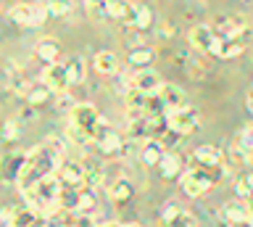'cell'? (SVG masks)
<instances>
[{
  "instance_id": "484cf974",
  "label": "cell",
  "mask_w": 253,
  "mask_h": 227,
  "mask_svg": "<svg viewBox=\"0 0 253 227\" xmlns=\"http://www.w3.org/2000/svg\"><path fill=\"white\" fill-rule=\"evenodd\" d=\"M108 198L122 203V201H129L132 198V185L129 180H114V182L108 185Z\"/></svg>"
},
{
  "instance_id": "ab89813d",
  "label": "cell",
  "mask_w": 253,
  "mask_h": 227,
  "mask_svg": "<svg viewBox=\"0 0 253 227\" xmlns=\"http://www.w3.org/2000/svg\"><path fill=\"white\" fill-rule=\"evenodd\" d=\"M216 227H251V219H248V222H227V219H221V217H219Z\"/></svg>"
},
{
  "instance_id": "5bb4252c",
  "label": "cell",
  "mask_w": 253,
  "mask_h": 227,
  "mask_svg": "<svg viewBox=\"0 0 253 227\" xmlns=\"http://www.w3.org/2000/svg\"><path fill=\"white\" fill-rule=\"evenodd\" d=\"M164 156H166V145H164V140L150 137V140H145V143L140 145V161L145 164V167H158Z\"/></svg>"
},
{
  "instance_id": "ac0fdd59",
  "label": "cell",
  "mask_w": 253,
  "mask_h": 227,
  "mask_svg": "<svg viewBox=\"0 0 253 227\" xmlns=\"http://www.w3.org/2000/svg\"><path fill=\"white\" fill-rule=\"evenodd\" d=\"M13 227H47V217L37 209H13Z\"/></svg>"
},
{
  "instance_id": "cb8c5ba5",
  "label": "cell",
  "mask_w": 253,
  "mask_h": 227,
  "mask_svg": "<svg viewBox=\"0 0 253 227\" xmlns=\"http://www.w3.org/2000/svg\"><path fill=\"white\" fill-rule=\"evenodd\" d=\"M126 64H129L134 72H140V69H150V64H153V50L150 48H134L129 56H126Z\"/></svg>"
},
{
  "instance_id": "e0dca14e",
  "label": "cell",
  "mask_w": 253,
  "mask_h": 227,
  "mask_svg": "<svg viewBox=\"0 0 253 227\" xmlns=\"http://www.w3.org/2000/svg\"><path fill=\"white\" fill-rule=\"evenodd\" d=\"M158 175H161L164 180H182V175H185V161L179 159L174 151H166V156L161 159V164H158Z\"/></svg>"
},
{
  "instance_id": "ffe728a7",
  "label": "cell",
  "mask_w": 253,
  "mask_h": 227,
  "mask_svg": "<svg viewBox=\"0 0 253 227\" xmlns=\"http://www.w3.org/2000/svg\"><path fill=\"white\" fill-rule=\"evenodd\" d=\"M219 217L227 219V222H248V219H251V209H248V203H245L243 198H235V201L224 203V209H221Z\"/></svg>"
},
{
  "instance_id": "603a6c76",
  "label": "cell",
  "mask_w": 253,
  "mask_h": 227,
  "mask_svg": "<svg viewBox=\"0 0 253 227\" xmlns=\"http://www.w3.org/2000/svg\"><path fill=\"white\" fill-rule=\"evenodd\" d=\"M98 145H100V151H103V156H106V159H116V156L124 153L126 140H124V135H119V132H108V135L103 137Z\"/></svg>"
},
{
  "instance_id": "9a60e30c",
  "label": "cell",
  "mask_w": 253,
  "mask_h": 227,
  "mask_svg": "<svg viewBox=\"0 0 253 227\" xmlns=\"http://www.w3.org/2000/svg\"><path fill=\"white\" fill-rule=\"evenodd\" d=\"M158 98L164 100L166 111H177V108L187 106L185 103V90H182L179 85H174V82H164L161 90H158Z\"/></svg>"
},
{
  "instance_id": "7dc6e473",
  "label": "cell",
  "mask_w": 253,
  "mask_h": 227,
  "mask_svg": "<svg viewBox=\"0 0 253 227\" xmlns=\"http://www.w3.org/2000/svg\"><path fill=\"white\" fill-rule=\"evenodd\" d=\"M251 227H253V214H251Z\"/></svg>"
},
{
  "instance_id": "4fadbf2b",
  "label": "cell",
  "mask_w": 253,
  "mask_h": 227,
  "mask_svg": "<svg viewBox=\"0 0 253 227\" xmlns=\"http://www.w3.org/2000/svg\"><path fill=\"white\" fill-rule=\"evenodd\" d=\"M129 80H132V90H140V92H158L164 85L158 72H153V69H140V72H134Z\"/></svg>"
},
{
  "instance_id": "d590c367",
  "label": "cell",
  "mask_w": 253,
  "mask_h": 227,
  "mask_svg": "<svg viewBox=\"0 0 253 227\" xmlns=\"http://www.w3.org/2000/svg\"><path fill=\"white\" fill-rule=\"evenodd\" d=\"M55 108H58V111H63V114H71V111L77 108L74 98L69 95V90H66V92H58V100H55Z\"/></svg>"
},
{
  "instance_id": "7c38bea8",
  "label": "cell",
  "mask_w": 253,
  "mask_h": 227,
  "mask_svg": "<svg viewBox=\"0 0 253 227\" xmlns=\"http://www.w3.org/2000/svg\"><path fill=\"white\" fill-rule=\"evenodd\" d=\"M27 161H29V153H11V156H8V159L3 161V167H0L5 182H16V185H19L24 169H27Z\"/></svg>"
},
{
  "instance_id": "d6986e66",
  "label": "cell",
  "mask_w": 253,
  "mask_h": 227,
  "mask_svg": "<svg viewBox=\"0 0 253 227\" xmlns=\"http://www.w3.org/2000/svg\"><path fill=\"white\" fill-rule=\"evenodd\" d=\"M58 209L66 211V214H77V211H82V187H61Z\"/></svg>"
},
{
  "instance_id": "7bdbcfd3",
  "label": "cell",
  "mask_w": 253,
  "mask_h": 227,
  "mask_svg": "<svg viewBox=\"0 0 253 227\" xmlns=\"http://www.w3.org/2000/svg\"><path fill=\"white\" fill-rule=\"evenodd\" d=\"M245 103H248V108H251V114H253V90L248 92V100H245Z\"/></svg>"
},
{
  "instance_id": "f6af8a7d",
  "label": "cell",
  "mask_w": 253,
  "mask_h": 227,
  "mask_svg": "<svg viewBox=\"0 0 253 227\" xmlns=\"http://www.w3.org/2000/svg\"><path fill=\"white\" fill-rule=\"evenodd\" d=\"M98 227H124L122 222H106V225H98Z\"/></svg>"
},
{
  "instance_id": "ba28073f",
  "label": "cell",
  "mask_w": 253,
  "mask_h": 227,
  "mask_svg": "<svg viewBox=\"0 0 253 227\" xmlns=\"http://www.w3.org/2000/svg\"><path fill=\"white\" fill-rule=\"evenodd\" d=\"M187 40H190V48L198 50V53H216V48H219V35L213 32V27H209V24L193 27L187 35Z\"/></svg>"
},
{
  "instance_id": "52a82bcc",
  "label": "cell",
  "mask_w": 253,
  "mask_h": 227,
  "mask_svg": "<svg viewBox=\"0 0 253 227\" xmlns=\"http://www.w3.org/2000/svg\"><path fill=\"white\" fill-rule=\"evenodd\" d=\"M69 116H71V127H77L79 132H84L87 137L95 135V127H98V122H100V114H98V108H95L92 103H77V108ZM92 143H95V140H92Z\"/></svg>"
},
{
  "instance_id": "4dcf8cb0",
  "label": "cell",
  "mask_w": 253,
  "mask_h": 227,
  "mask_svg": "<svg viewBox=\"0 0 253 227\" xmlns=\"http://www.w3.org/2000/svg\"><path fill=\"white\" fill-rule=\"evenodd\" d=\"M103 182V169L98 164H84V187H98Z\"/></svg>"
},
{
  "instance_id": "f35d334b",
  "label": "cell",
  "mask_w": 253,
  "mask_h": 227,
  "mask_svg": "<svg viewBox=\"0 0 253 227\" xmlns=\"http://www.w3.org/2000/svg\"><path fill=\"white\" fill-rule=\"evenodd\" d=\"M0 227H13V209H0Z\"/></svg>"
},
{
  "instance_id": "74e56055",
  "label": "cell",
  "mask_w": 253,
  "mask_h": 227,
  "mask_svg": "<svg viewBox=\"0 0 253 227\" xmlns=\"http://www.w3.org/2000/svg\"><path fill=\"white\" fill-rule=\"evenodd\" d=\"M108 132H114V127H111L108 122H103V119H100V122H98V127H95V135H92V140H95V143H100V140L106 137Z\"/></svg>"
},
{
  "instance_id": "60d3db41",
  "label": "cell",
  "mask_w": 253,
  "mask_h": 227,
  "mask_svg": "<svg viewBox=\"0 0 253 227\" xmlns=\"http://www.w3.org/2000/svg\"><path fill=\"white\" fill-rule=\"evenodd\" d=\"M87 5H90L92 11H106V5H108V0H84Z\"/></svg>"
},
{
  "instance_id": "8992f818",
  "label": "cell",
  "mask_w": 253,
  "mask_h": 227,
  "mask_svg": "<svg viewBox=\"0 0 253 227\" xmlns=\"http://www.w3.org/2000/svg\"><path fill=\"white\" fill-rule=\"evenodd\" d=\"M213 32L219 35V40H227V37H245L248 35V21L240 13H221V16L213 19Z\"/></svg>"
},
{
  "instance_id": "8d00e7d4",
  "label": "cell",
  "mask_w": 253,
  "mask_h": 227,
  "mask_svg": "<svg viewBox=\"0 0 253 227\" xmlns=\"http://www.w3.org/2000/svg\"><path fill=\"white\" fill-rule=\"evenodd\" d=\"M3 137L5 140H16V137H19V122H16V119L5 122L3 124Z\"/></svg>"
},
{
  "instance_id": "ee69618b",
  "label": "cell",
  "mask_w": 253,
  "mask_h": 227,
  "mask_svg": "<svg viewBox=\"0 0 253 227\" xmlns=\"http://www.w3.org/2000/svg\"><path fill=\"white\" fill-rule=\"evenodd\" d=\"M245 203H248V209H251V214H253V190H251L248 198H245Z\"/></svg>"
},
{
  "instance_id": "f1b7e54d",
  "label": "cell",
  "mask_w": 253,
  "mask_h": 227,
  "mask_svg": "<svg viewBox=\"0 0 253 227\" xmlns=\"http://www.w3.org/2000/svg\"><path fill=\"white\" fill-rule=\"evenodd\" d=\"M66 72H69V82H71V85L84 82V61L79 58V56L69 58V61H66Z\"/></svg>"
},
{
  "instance_id": "1f68e13d",
  "label": "cell",
  "mask_w": 253,
  "mask_h": 227,
  "mask_svg": "<svg viewBox=\"0 0 253 227\" xmlns=\"http://www.w3.org/2000/svg\"><path fill=\"white\" fill-rule=\"evenodd\" d=\"M253 190V175H243V177H237V182H235V195L237 198H248Z\"/></svg>"
},
{
  "instance_id": "7a4b0ae2",
  "label": "cell",
  "mask_w": 253,
  "mask_h": 227,
  "mask_svg": "<svg viewBox=\"0 0 253 227\" xmlns=\"http://www.w3.org/2000/svg\"><path fill=\"white\" fill-rule=\"evenodd\" d=\"M227 175V167L219 164V167H190L185 175H182V190H185L190 198H201L203 193H209L216 182H221V177Z\"/></svg>"
},
{
  "instance_id": "83f0119b",
  "label": "cell",
  "mask_w": 253,
  "mask_h": 227,
  "mask_svg": "<svg viewBox=\"0 0 253 227\" xmlns=\"http://www.w3.org/2000/svg\"><path fill=\"white\" fill-rule=\"evenodd\" d=\"M132 8H134V5H129L126 0H108L106 16H111V19H129L132 16Z\"/></svg>"
},
{
  "instance_id": "2e32d148",
  "label": "cell",
  "mask_w": 253,
  "mask_h": 227,
  "mask_svg": "<svg viewBox=\"0 0 253 227\" xmlns=\"http://www.w3.org/2000/svg\"><path fill=\"white\" fill-rule=\"evenodd\" d=\"M35 56L42 61L45 66H53V64H58V58H61V45L55 37H42L37 45H35Z\"/></svg>"
},
{
  "instance_id": "d4e9b609",
  "label": "cell",
  "mask_w": 253,
  "mask_h": 227,
  "mask_svg": "<svg viewBox=\"0 0 253 227\" xmlns=\"http://www.w3.org/2000/svg\"><path fill=\"white\" fill-rule=\"evenodd\" d=\"M129 24L134 29H140V32H145V29L153 24V11H150L148 5H134L132 16H129Z\"/></svg>"
},
{
  "instance_id": "44dd1931",
  "label": "cell",
  "mask_w": 253,
  "mask_h": 227,
  "mask_svg": "<svg viewBox=\"0 0 253 227\" xmlns=\"http://www.w3.org/2000/svg\"><path fill=\"white\" fill-rule=\"evenodd\" d=\"M245 45H248V35H245V37H227V40H219V48H216L213 56L235 58V56H240V53L245 50Z\"/></svg>"
},
{
  "instance_id": "f546056e",
  "label": "cell",
  "mask_w": 253,
  "mask_h": 227,
  "mask_svg": "<svg viewBox=\"0 0 253 227\" xmlns=\"http://www.w3.org/2000/svg\"><path fill=\"white\" fill-rule=\"evenodd\" d=\"M45 5H47V11H50V16H69L71 11H74V5H71V0H45Z\"/></svg>"
},
{
  "instance_id": "6da1fadb",
  "label": "cell",
  "mask_w": 253,
  "mask_h": 227,
  "mask_svg": "<svg viewBox=\"0 0 253 227\" xmlns=\"http://www.w3.org/2000/svg\"><path fill=\"white\" fill-rule=\"evenodd\" d=\"M61 167V159L50 151V145L42 143L37 148H32L29 151V161H27V169H24V175L19 180V190H29L32 185H37L42 177H53L55 172Z\"/></svg>"
},
{
  "instance_id": "836d02e7",
  "label": "cell",
  "mask_w": 253,
  "mask_h": 227,
  "mask_svg": "<svg viewBox=\"0 0 253 227\" xmlns=\"http://www.w3.org/2000/svg\"><path fill=\"white\" fill-rule=\"evenodd\" d=\"M47 145H50V151L58 156V159L63 161V156H66V148H69V143H66V137H61V135H50L45 140Z\"/></svg>"
},
{
  "instance_id": "8fae6325",
  "label": "cell",
  "mask_w": 253,
  "mask_h": 227,
  "mask_svg": "<svg viewBox=\"0 0 253 227\" xmlns=\"http://www.w3.org/2000/svg\"><path fill=\"white\" fill-rule=\"evenodd\" d=\"M42 82H45L53 92H66V90L71 88V82H69V72H66V64L45 66V72H42Z\"/></svg>"
},
{
  "instance_id": "7402d4cb",
  "label": "cell",
  "mask_w": 253,
  "mask_h": 227,
  "mask_svg": "<svg viewBox=\"0 0 253 227\" xmlns=\"http://www.w3.org/2000/svg\"><path fill=\"white\" fill-rule=\"evenodd\" d=\"M92 66H95V72H100L103 77H114V74H119V58H116L111 50L95 53Z\"/></svg>"
},
{
  "instance_id": "4316f807",
  "label": "cell",
  "mask_w": 253,
  "mask_h": 227,
  "mask_svg": "<svg viewBox=\"0 0 253 227\" xmlns=\"http://www.w3.org/2000/svg\"><path fill=\"white\" fill-rule=\"evenodd\" d=\"M50 88H47L45 82H37V85H32V88L27 90V103L29 106H42L47 98H50Z\"/></svg>"
},
{
  "instance_id": "9c48e42d",
  "label": "cell",
  "mask_w": 253,
  "mask_h": 227,
  "mask_svg": "<svg viewBox=\"0 0 253 227\" xmlns=\"http://www.w3.org/2000/svg\"><path fill=\"white\" fill-rule=\"evenodd\" d=\"M55 177L61 180L63 187H84V164L74 159H63Z\"/></svg>"
},
{
  "instance_id": "3957f363",
  "label": "cell",
  "mask_w": 253,
  "mask_h": 227,
  "mask_svg": "<svg viewBox=\"0 0 253 227\" xmlns=\"http://www.w3.org/2000/svg\"><path fill=\"white\" fill-rule=\"evenodd\" d=\"M61 180L58 177H42L37 185H32L29 190H24V195H27L29 206L37 209L40 214L50 217L55 209H58V195H61Z\"/></svg>"
},
{
  "instance_id": "30bf717a",
  "label": "cell",
  "mask_w": 253,
  "mask_h": 227,
  "mask_svg": "<svg viewBox=\"0 0 253 227\" xmlns=\"http://www.w3.org/2000/svg\"><path fill=\"white\" fill-rule=\"evenodd\" d=\"M190 161H193V167H203V169H209V167H219V164H224V153H221V148L216 145H198L193 156H190Z\"/></svg>"
},
{
  "instance_id": "e575fe53",
  "label": "cell",
  "mask_w": 253,
  "mask_h": 227,
  "mask_svg": "<svg viewBox=\"0 0 253 227\" xmlns=\"http://www.w3.org/2000/svg\"><path fill=\"white\" fill-rule=\"evenodd\" d=\"M98 201H95V190L92 187H82V211L79 214H92Z\"/></svg>"
},
{
  "instance_id": "b9f144b4",
  "label": "cell",
  "mask_w": 253,
  "mask_h": 227,
  "mask_svg": "<svg viewBox=\"0 0 253 227\" xmlns=\"http://www.w3.org/2000/svg\"><path fill=\"white\" fill-rule=\"evenodd\" d=\"M161 35H164V37H166V35L171 37V35H174V27H171V24H161Z\"/></svg>"
},
{
  "instance_id": "277c9868",
  "label": "cell",
  "mask_w": 253,
  "mask_h": 227,
  "mask_svg": "<svg viewBox=\"0 0 253 227\" xmlns=\"http://www.w3.org/2000/svg\"><path fill=\"white\" fill-rule=\"evenodd\" d=\"M50 16L45 3H16L11 8V21L19 27H40Z\"/></svg>"
},
{
  "instance_id": "bcb514c9",
  "label": "cell",
  "mask_w": 253,
  "mask_h": 227,
  "mask_svg": "<svg viewBox=\"0 0 253 227\" xmlns=\"http://www.w3.org/2000/svg\"><path fill=\"white\" fill-rule=\"evenodd\" d=\"M124 227H142V225H137V222H129V225H124Z\"/></svg>"
},
{
  "instance_id": "5b68a950",
  "label": "cell",
  "mask_w": 253,
  "mask_h": 227,
  "mask_svg": "<svg viewBox=\"0 0 253 227\" xmlns=\"http://www.w3.org/2000/svg\"><path fill=\"white\" fill-rule=\"evenodd\" d=\"M198 124H201V111L195 106H182L177 111H169V130L182 137L198 130Z\"/></svg>"
},
{
  "instance_id": "d6a6232c",
  "label": "cell",
  "mask_w": 253,
  "mask_h": 227,
  "mask_svg": "<svg viewBox=\"0 0 253 227\" xmlns=\"http://www.w3.org/2000/svg\"><path fill=\"white\" fill-rule=\"evenodd\" d=\"M237 145L243 148L245 153H253V124H245L237 135Z\"/></svg>"
}]
</instances>
